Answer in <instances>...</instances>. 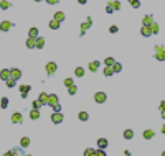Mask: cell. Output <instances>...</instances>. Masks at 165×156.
Returning <instances> with one entry per match:
<instances>
[{
  "label": "cell",
  "mask_w": 165,
  "mask_h": 156,
  "mask_svg": "<svg viewBox=\"0 0 165 156\" xmlns=\"http://www.w3.org/2000/svg\"><path fill=\"white\" fill-rule=\"evenodd\" d=\"M12 26H13L12 21H7V20L5 21H0V30H2V31H8Z\"/></svg>",
  "instance_id": "9"
},
{
  "label": "cell",
  "mask_w": 165,
  "mask_h": 156,
  "mask_svg": "<svg viewBox=\"0 0 165 156\" xmlns=\"http://www.w3.org/2000/svg\"><path fill=\"white\" fill-rule=\"evenodd\" d=\"M32 107H33V109H40V107H41V104H40V100H33Z\"/></svg>",
  "instance_id": "42"
},
{
  "label": "cell",
  "mask_w": 165,
  "mask_h": 156,
  "mask_svg": "<svg viewBox=\"0 0 165 156\" xmlns=\"http://www.w3.org/2000/svg\"><path fill=\"white\" fill-rule=\"evenodd\" d=\"M99 66H101V63H99V61H91L88 67H89V71H91V72H96L99 69Z\"/></svg>",
  "instance_id": "13"
},
{
  "label": "cell",
  "mask_w": 165,
  "mask_h": 156,
  "mask_svg": "<svg viewBox=\"0 0 165 156\" xmlns=\"http://www.w3.org/2000/svg\"><path fill=\"white\" fill-rule=\"evenodd\" d=\"M35 2H43V0H35Z\"/></svg>",
  "instance_id": "51"
},
{
  "label": "cell",
  "mask_w": 165,
  "mask_h": 156,
  "mask_svg": "<svg viewBox=\"0 0 165 156\" xmlns=\"http://www.w3.org/2000/svg\"><path fill=\"white\" fill-rule=\"evenodd\" d=\"M154 58L157 59V61H165V49H164L162 45L155 46V54H154Z\"/></svg>",
  "instance_id": "1"
},
{
  "label": "cell",
  "mask_w": 165,
  "mask_h": 156,
  "mask_svg": "<svg viewBox=\"0 0 165 156\" xmlns=\"http://www.w3.org/2000/svg\"><path fill=\"white\" fill-rule=\"evenodd\" d=\"M30 118H32V120H38V118H40L38 109H33V110H30Z\"/></svg>",
  "instance_id": "19"
},
{
  "label": "cell",
  "mask_w": 165,
  "mask_h": 156,
  "mask_svg": "<svg viewBox=\"0 0 165 156\" xmlns=\"http://www.w3.org/2000/svg\"><path fill=\"white\" fill-rule=\"evenodd\" d=\"M162 133H165V125H164V127H162Z\"/></svg>",
  "instance_id": "50"
},
{
  "label": "cell",
  "mask_w": 165,
  "mask_h": 156,
  "mask_svg": "<svg viewBox=\"0 0 165 156\" xmlns=\"http://www.w3.org/2000/svg\"><path fill=\"white\" fill-rule=\"evenodd\" d=\"M124 138L125 140H132V138H134V131L132 130H124Z\"/></svg>",
  "instance_id": "27"
},
{
  "label": "cell",
  "mask_w": 165,
  "mask_h": 156,
  "mask_svg": "<svg viewBox=\"0 0 165 156\" xmlns=\"http://www.w3.org/2000/svg\"><path fill=\"white\" fill-rule=\"evenodd\" d=\"M131 5L134 7V8H139V7H140V0H131Z\"/></svg>",
  "instance_id": "38"
},
{
  "label": "cell",
  "mask_w": 165,
  "mask_h": 156,
  "mask_svg": "<svg viewBox=\"0 0 165 156\" xmlns=\"http://www.w3.org/2000/svg\"><path fill=\"white\" fill-rule=\"evenodd\" d=\"M0 107H2V109H7V107H8V99L7 97H3L0 100Z\"/></svg>",
  "instance_id": "35"
},
{
  "label": "cell",
  "mask_w": 165,
  "mask_h": 156,
  "mask_svg": "<svg viewBox=\"0 0 165 156\" xmlns=\"http://www.w3.org/2000/svg\"><path fill=\"white\" fill-rule=\"evenodd\" d=\"M48 97H50V94H46V92H41V94H40V97H38L40 104H41V105H48Z\"/></svg>",
  "instance_id": "10"
},
{
  "label": "cell",
  "mask_w": 165,
  "mask_h": 156,
  "mask_svg": "<svg viewBox=\"0 0 165 156\" xmlns=\"http://www.w3.org/2000/svg\"><path fill=\"white\" fill-rule=\"evenodd\" d=\"M59 23H61V21H59V20L53 18L51 21H50V28H51V30H58V28H59Z\"/></svg>",
  "instance_id": "17"
},
{
  "label": "cell",
  "mask_w": 165,
  "mask_h": 156,
  "mask_svg": "<svg viewBox=\"0 0 165 156\" xmlns=\"http://www.w3.org/2000/svg\"><path fill=\"white\" fill-rule=\"evenodd\" d=\"M160 112H162V117L165 118V110H160Z\"/></svg>",
  "instance_id": "49"
},
{
  "label": "cell",
  "mask_w": 165,
  "mask_h": 156,
  "mask_svg": "<svg viewBox=\"0 0 165 156\" xmlns=\"http://www.w3.org/2000/svg\"><path fill=\"white\" fill-rule=\"evenodd\" d=\"M152 21H154L152 15H145L144 20H142V25H152Z\"/></svg>",
  "instance_id": "23"
},
{
  "label": "cell",
  "mask_w": 165,
  "mask_h": 156,
  "mask_svg": "<svg viewBox=\"0 0 165 156\" xmlns=\"http://www.w3.org/2000/svg\"><path fill=\"white\" fill-rule=\"evenodd\" d=\"M56 104H59L58 95H56V94H50V97H48V105H50V107H55Z\"/></svg>",
  "instance_id": "7"
},
{
  "label": "cell",
  "mask_w": 165,
  "mask_h": 156,
  "mask_svg": "<svg viewBox=\"0 0 165 156\" xmlns=\"http://www.w3.org/2000/svg\"><path fill=\"white\" fill-rule=\"evenodd\" d=\"M10 77L15 79V81H18V79L22 77V71H20V69H17V67L10 69Z\"/></svg>",
  "instance_id": "6"
},
{
  "label": "cell",
  "mask_w": 165,
  "mask_h": 156,
  "mask_svg": "<svg viewBox=\"0 0 165 156\" xmlns=\"http://www.w3.org/2000/svg\"><path fill=\"white\" fill-rule=\"evenodd\" d=\"M46 74L48 76H53L55 72H56V69H58V66H56V63H46Z\"/></svg>",
  "instance_id": "3"
},
{
  "label": "cell",
  "mask_w": 165,
  "mask_h": 156,
  "mask_svg": "<svg viewBox=\"0 0 165 156\" xmlns=\"http://www.w3.org/2000/svg\"><path fill=\"white\" fill-rule=\"evenodd\" d=\"M26 48H28V49L36 48V38H30V36H28V39H26Z\"/></svg>",
  "instance_id": "14"
},
{
  "label": "cell",
  "mask_w": 165,
  "mask_h": 156,
  "mask_svg": "<svg viewBox=\"0 0 165 156\" xmlns=\"http://www.w3.org/2000/svg\"><path fill=\"white\" fill-rule=\"evenodd\" d=\"M12 122L13 123H22V122H23V117H22L20 112H15V113L12 115Z\"/></svg>",
  "instance_id": "12"
},
{
  "label": "cell",
  "mask_w": 165,
  "mask_h": 156,
  "mask_svg": "<svg viewBox=\"0 0 165 156\" xmlns=\"http://www.w3.org/2000/svg\"><path fill=\"white\" fill-rule=\"evenodd\" d=\"M46 3H48V5H56L58 0H46Z\"/></svg>",
  "instance_id": "46"
},
{
  "label": "cell",
  "mask_w": 165,
  "mask_h": 156,
  "mask_svg": "<svg viewBox=\"0 0 165 156\" xmlns=\"http://www.w3.org/2000/svg\"><path fill=\"white\" fill-rule=\"evenodd\" d=\"M140 35L142 36H150L152 35V30H150V25H142V28H140Z\"/></svg>",
  "instance_id": "5"
},
{
  "label": "cell",
  "mask_w": 165,
  "mask_h": 156,
  "mask_svg": "<svg viewBox=\"0 0 165 156\" xmlns=\"http://www.w3.org/2000/svg\"><path fill=\"white\" fill-rule=\"evenodd\" d=\"M109 3L112 5L114 10H121V2H119V0H114V2H109Z\"/></svg>",
  "instance_id": "32"
},
{
  "label": "cell",
  "mask_w": 165,
  "mask_h": 156,
  "mask_svg": "<svg viewBox=\"0 0 165 156\" xmlns=\"http://www.w3.org/2000/svg\"><path fill=\"white\" fill-rule=\"evenodd\" d=\"M150 30H152V35H157V33H158V23H155V21H152Z\"/></svg>",
  "instance_id": "28"
},
{
  "label": "cell",
  "mask_w": 165,
  "mask_h": 156,
  "mask_svg": "<svg viewBox=\"0 0 165 156\" xmlns=\"http://www.w3.org/2000/svg\"><path fill=\"white\" fill-rule=\"evenodd\" d=\"M162 156H165V151H164V153H162Z\"/></svg>",
  "instance_id": "52"
},
{
  "label": "cell",
  "mask_w": 165,
  "mask_h": 156,
  "mask_svg": "<svg viewBox=\"0 0 165 156\" xmlns=\"http://www.w3.org/2000/svg\"><path fill=\"white\" fill-rule=\"evenodd\" d=\"M74 74H76V77H83V76H84V69H83V67H76V69H74Z\"/></svg>",
  "instance_id": "29"
},
{
  "label": "cell",
  "mask_w": 165,
  "mask_h": 156,
  "mask_svg": "<svg viewBox=\"0 0 165 156\" xmlns=\"http://www.w3.org/2000/svg\"><path fill=\"white\" fill-rule=\"evenodd\" d=\"M96 156H106V151L102 148H99V150H96Z\"/></svg>",
  "instance_id": "41"
},
{
  "label": "cell",
  "mask_w": 165,
  "mask_h": 156,
  "mask_svg": "<svg viewBox=\"0 0 165 156\" xmlns=\"http://www.w3.org/2000/svg\"><path fill=\"white\" fill-rule=\"evenodd\" d=\"M28 36H30V38H36V36H38V28L32 26V28L28 30Z\"/></svg>",
  "instance_id": "18"
},
{
  "label": "cell",
  "mask_w": 165,
  "mask_h": 156,
  "mask_svg": "<svg viewBox=\"0 0 165 156\" xmlns=\"http://www.w3.org/2000/svg\"><path fill=\"white\" fill-rule=\"evenodd\" d=\"M51 109H53V112H61V105H59V104H56L55 107H51Z\"/></svg>",
  "instance_id": "45"
},
{
  "label": "cell",
  "mask_w": 165,
  "mask_h": 156,
  "mask_svg": "<svg viewBox=\"0 0 165 156\" xmlns=\"http://www.w3.org/2000/svg\"><path fill=\"white\" fill-rule=\"evenodd\" d=\"M36 48H38V49L45 48V38H41V36H36Z\"/></svg>",
  "instance_id": "22"
},
{
  "label": "cell",
  "mask_w": 165,
  "mask_h": 156,
  "mask_svg": "<svg viewBox=\"0 0 165 156\" xmlns=\"http://www.w3.org/2000/svg\"><path fill=\"white\" fill-rule=\"evenodd\" d=\"M15 84H17V81H15V79H8V81H7V85H8V87H15Z\"/></svg>",
  "instance_id": "37"
},
{
  "label": "cell",
  "mask_w": 165,
  "mask_h": 156,
  "mask_svg": "<svg viewBox=\"0 0 165 156\" xmlns=\"http://www.w3.org/2000/svg\"><path fill=\"white\" fill-rule=\"evenodd\" d=\"M10 5H12L10 2H7V0H2V2H0V10H7V8H10Z\"/></svg>",
  "instance_id": "26"
},
{
  "label": "cell",
  "mask_w": 165,
  "mask_h": 156,
  "mask_svg": "<svg viewBox=\"0 0 165 156\" xmlns=\"http://www.w3.org/2000/svg\"><path fill=\"white\" fill-rule=\"evenodd\" d=\"M98 148H102V150L107 148V140L106 138H99L98 140Z\"/></svg>",
  "instance_id": "21"
},
{
  "label": "cell",
  "mask_w": 165,
  "mask_h": 156,
  "mask_svg": "<svg viewBox=\"0 0 165 156\" xmlns=\"http://www.w3.org/2000/svg\"><path fill=\"white\" fill-rule=\"evenodd\" d=\"M22 153H23L22 148H13V150H12V155H22Z\"/></svg>",
  "instance_id": "39"
},
{
  "label": "cell",
  "mask_w": 165,
  "mask_h": 156,
  "mask_svg": "<svg viewBox=\"0 0 165 156\" xmlns=\"http://www.w3.org/2000/svg\"><path fill=\"white\" fill-rule=\"evenodd\" d=\"M112 69H114V72H121L122 71V64H121V63H114V64H112Z\"/></svg>",
  "instance_id": "31"
},
{
  "label": "cell",
  "mask_w": 165,
  "mask_h": 156,
  "mask_svg": "<svg viewBox=\"0 0 165 156\" xmlns=\"http://www.w3.org/2000/svg\"><path fill=\"white\" fill-rule=\"evenodd\" d=\"M114 63H116V61H114V58H111V56H107V58L104 59V64L106 66H112Z\"/></svg>",
  "instance_id": "33"
},
{
  "label": "cell",
  "mask_w": 165,
  "mask_h": 156,
  "mask_svg": "<svg viewBox=\"0 0 165 156\" xmlns=\"http://www.w3.org/2000/svg\"><path fill=\"white\" fill-rule=\"evenodd\" d=\"M91 25H92V18H91V17H88L84 23H81V31L86 33V30H89V26H91Z\"/></svg>",
  "instance_id": "8"
},
{
  "label": "cell",
  "mask_w": 165,
  "mask_h": 156,
  "mask_svg": "<svg viewBox=\"0 0 165 156\" xmlns=\"http://www.w3.org/2000/svg\"><path fill=\"white\" fill-rule=\"evenodd\" d=\"M78 118L81 120V122H86V120L89 118V115H88V112H79V113H78Z\"/></svg>",
  "instance_id": "25"
},
{
  "label": "cell",
  "mask_w": 165,
  "mask_h": 156,
  "mask_svg": "<svg viewBox=\"0 0 165 156\" xmlns=\"http://www.w3.org/2000/svg\"><path fill=\"white\" fill-rule=\"evenodd\" d=\"M63 120H65V117H63V113H61V112H53V113H51V122H53V123L59 125Z\"/></svg>",
  "instance_id": "2"
},
{
  "label": "cell",
  "mask_w": 165,
  "mask_h": 156,
  "mask_svg": "<svg viewBox=\"0 0 165 156\" xmlns=\"http://www.w3.org/2000/svg\"><path fill=\"white\" fill-rule=\"evenodd\" d=\"M63 84L66 85V87H69V85H73V79L71 77H68V79H65V82Z\"/></svg>",
  "instance_id": "40"
},
{
  "label": "cell",
  "mask_w": 165,
  "mask_h": 156,
  "mask_svg": "<svg viewBox=\"0 0 165 156\" xmlns=\"http://www.w3.org/2000/svg\"><path fill=\"white\" fill-rule=\"evenodd\" d=\"M160 110H165V102H160Z\"/></svg>",
  "instance_id": "47"
},
{
  "label": "cell",
  "mask_w": 165,
  "mask_h": 156,
  "mask_svg": "<svg viewBox=\"0 0 165 156\" xmlns=\"http://www.w3.org/2000/svg\"><path fill=\"white\" fill-rule=\"evenodd\" d=\"M109 31H111V33H117L119 28H117L116 25H111V26H109Z\"/></svg>",
  "instance_id": "43"
},
{
  "label": "cell",
  "mask_w": 165,
  "mask_h": 156,
  "mask_svg": "<svg viewBox=\"0 0 165 156\" xmlns=\"http://www.w3.org/2000/svg\"><path fill=\"white\" fill-rule=\"evenodd\" d=\"M129 2H131V0H129Z\"/></svg>",
  "instance_id": "53"
},
{
  "label": "cell",
  "mask_w": 165,
  "mask_h": 156,
  "mask_svg": "<svg viewBox=\"0 0 165 156\" xmlns=\"http://www.w3.org/2000/svg\"><path fill=\"white\" fill-rule=\"evenodd\" d=\"M112 74H114L112 66H106V67H104V76H106V77H111Z\"/></svg>",
  "instance_id": "20"
},
{
  "label": "cell",
  "mask_w": 165,
  "mask_h": 156,
  "mask_svg": "<svg viewBox=\"0 0 165 156\" xmlns=\"http://www.w3.org/2000/svg\"><path fill=\"white\" fill-rule=\"evenodd\" d=\"M112 12H116V10H114V8H112V5L109 3V5L106 7V13H112Z\"/></svg>",
  "instance_id": "44"
},
{
  "label": "cell",
  "mask_w": 165,
  "mask_h": 156,
  "mask_svg": "<svg viewBox=\"0 0 165 156\" xmlns=\"http://www.w3.org/2000/svg\"><path fill=\"white\" fill-rule=\"evenodd\" d=\"M76 92H78V87H76V85H74V84H73V85H69V87H68V94H69V95H74Z\"/></svg>",
  "instance_id": "30"
},
{
  "label": "cell",
  "mask_w": 165,
  "mask_h": 156,
  "mask_svg": "<svg viewBox=\"0 0 165 156\" xmlns=\"http://www.w3.org/2000/svg\"><path fill=\"white\" fill-rule=\"evenodd\" d=\"M106 99H107V95H106L104 92H96V94H94V100H96V104H104Z\"/></svg>",
  "instance_id": "4"
},
{
  "label": "cell",
  "mask_w": 165,
  "mask_h": 156,
  "mask_svg": "<svg viewBox=\"0 0 165 156\" xmlns=\"http://www.w3.org/2000/svg\"><path fill=\"white\" fill-rule=\"evenodd\" d=\"M55 18L59 20V21H63V20H65V13H63V12H56V13H55Z\"/></svg>",
  "instance_id": "34"
},
{
  "label": "cell",
  "mask_w": 165,
  "mask_h": 156,
  "mask_svg": "<svg viewBox=\"0 0 165 156\" xmlns=\"http://www.w3.org/2000/svg\"><path fill=\"white\" fill-rule=\"evenodd\" d=\"M30 89H32L30 85H20V94H22V97H23V99H25L26 95H28V92H30Z\"/></svg>",
  "instance_id": "15"
},
{
  "label": "cell",
  "mask_w": 165,
  "mask_h": 156,
  "mask_svg": "<svg viewBox=\"0 0 165 156\" xmlns=\"http://www.w3.org/2000/svg\"><path fill=\"white\" fill-rule=\"evenodd\" d=\"M92 155H96V151H94V150H91V148H86L84 156H92Z\"/></svg>",
  "instance_id": "36"
},
{
  "label": "cell",
  "mask_w": 165,
  "mask_h": 156,
  "mask_svg": "<svg viewBox=\"0 0 165 156\" xmlns=\"http://www.w3.org/2000/svg\"><path fill=\"white\" fill-rule=\"evenodd\" d=\"M0 79H2L3 82H7V81L10 79V69H2V71H0Z\"/></svg>",
  "instance_id": "11"
},
{
  "label": "cell",
  "mask_w": 165,
  "mask_h": 156,
  "mask_svg": "<svg viewBox=\"0 0 165 156\" xmlns=\"http://www.w3.org/2000/svg\"><path fill=\"white\" fill-rule=\"evenodd\" d=\"M86 2H88V0H78V3H81V5H84Z\"/></svg>",
  "instance_id": "48"
},
{
  "label": "cell",
  "mask_w": 165,
  "mask_h": 156,
  "mask_svg": "<svg viewBox=\"0 0 165 156\" xmlns=\"http://www.w3.org/2000/svg\"><path fill=\"white\" fill-rule=\"evenodd\" d=\"M20 146H22V148H28V146H30V138L23 137L22 140H20Z\"/></svg>",
  "instance_id": "16"
},
{
  "label": "cell",
  "mask_w": 165,
  "mask_h": 156,
  "mask_svg": "<svg viewBox=\"0 0 165 156\" xmlns=\"http://www.w3.org/2000/svg\"><path fill=\"white\" fill-rule=\"evenodd\" d=\"M154 135H155V133H154V130H145L144 131V138H145V140H152V138H154Z\"/></svg>",
  "instance_id": "24"
}]
</instances>
